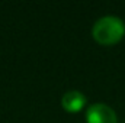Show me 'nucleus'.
Segmentation results:
<instances>
[{
	"label": "nucleus",
	"instance_id": "f257e3e1",
	"mask_svg": "<svg viewBox=\"0 0 125 123\" xmlns=\"http://www.w3.org/2000/svg\"><path fill=\"white\" fill-rule=\"evenodd\" d=\"M125 35V23L116 16H105L96 20L92 29L93 39L100 45H115Z\"/></svg>",
	"mask_w": 125,
	"mask_h": 123
},
{
	"label": "nucleus",
	"instance_id": "f03ea898",
	"mask_svg": "<svg viewBox=\"0 0 125 123\" xmlns=\"http://www.w3.org/2000/svg\"><path fill=\"white\" fill-rule=\"evenodd\" d=\"M87 123H118L116 113L105 103H94L87 109Z\"/></svg>",
	"mask_w": 125,
	"mask_h": 123
},
{
	"label": "nucleus",
	"instance_id": "7ed1b4c3",
	"mask_svg": "<svg viewBox=\"0 0 125 123\" xmlns=\"http://www.w3.org/2000/svg\"><path fill=\"white\" fill-rule=\"evenodd\" d=\"M61 104L65 112H68V113H77V112H80L84 107L86 97H84V94L82 91L71 90V91H67L62 96Z\"/></svg>",
	"mask_w": 125,
	"mask_h": 123
}]
</instances>
